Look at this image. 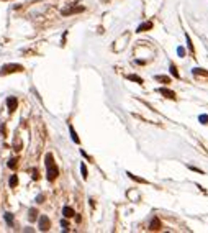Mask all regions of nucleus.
Masks as SVG:
<instances>
[{"label":"nucleus","mask_w":208,"mask_h":233,"mask_svg":"<svg viewBox=\"0 0 208 233\" xmlns=\"http://www.w3.org/2000/svg\"><path fill=\"white\" fill-rule=\"evenodd\" d=\"M69 131H71L72 141H74V143H77V145H79V143H80V138L77 136V133H75V130H74V127H72V125H71V127H69Z\"/></svg>","instance_id":"obj_12"},{"label":"nucleus","mask_w":208,"mask_h":233,"mask_svg":"<svg viewBox=\"0 0 208 233\" xmlns=\"http://www.w3.org/2000/svg\"><path fill=\"white\" fill-rule=\"evenodd\" d=\"M5 222H7L10 226H13V223H15V222H13V215H12L10 212H7V213H5Z\"/></svg>","instance_id":"obj_18"},{"label":"nucleus","mask_w":208,"mask_h":233,"mask_svg":"<svg viewBox=\"0 0 208 233\" xmlns=\"http://www.w3.org/2000/svg\"><path fill=\"white\" fill-rule=\"evenodd\" d=\"M188 167H190V169H192V171H195V173H201V171H200V169H198V167H194V166H188Z\"/></svg>","instance_id":"obj_28"},{"label":"nucleus","mask_w":208,"mask_h":233,"mask_svg":"<svg viewBox=\"0 0 208 233\" xmlns=\"http://www.w3.org/2000/svg\"><path fill=\"white\" fill-rule=\"evenodd\" d=\"M80 173H82V177H84V179H87V166H85V162H82L80 164Z\"/></svg>","instance_id":"obj_21"},{"label":"nucleus","mask_w":208,"mask_h":233,"mask_svg":"<svg viewBox=\"0 0 208 233\" xmlns=\"http://www.w3.org/2000/svg\"><path fill=\"white\" fill-rule=\"evenodd\" d=\"M192 74H194L195 77H198V76H205V77H208V71H207V69H201V67H195V69H192Z\"/></svg>","instance_id":"obj_9"},{"label":"nucleus","mask_w":208,"mask_h":233,"mask_svg":"<svg viewBox=\"0 0 208 233\" xmlns=\"http://www.w3.org/2000/svg\"><path fill=\"white\" fill-rule=\"evenodd\" d=\"M61 225H62V226H64V228H66V226H67V225H69V223H67V220H61Z\"/></svg>","instance_id":"obj_27"},{"label":"nucleus","mask_w":208,"mask_h":233,"mask_svg":"<svg viewBox=\"0 0 208 233\" xmlns=\"http://www.w3.org/2000/svg\"><path fill=\"white\" fill-rule=\"evenodd\" d=\"M17 105H18V100L15 99V97H8L7 99V107H8L10 112H15V110H17Z\"/></svg>","instance_id":"obj_7"},{"label":"nucleus","mask_w":208,"mask_h":233,"mask_svg":"<svg viewBox=\"0 0 208 233\" xmlns=\"http://www.w3.org/2000/svg\"><path fill=\"white\" fill-rule=\"evenodd\" d=\"M198 122H200L201 125H207L208 123V115L207 113H201V115L198 116Z\"/></svg>","instance_id":"obj_20"},{"label":"nucleus","mask_w":208,"mask_h":233,"mask_svg":"<svg viewBox=\"0 0 208 233\" xmlns=\"http://www.w3.org/2000/svg\"><path fill=\"white\" fill-rule=\"evenodd\" d=\"M8 184H10V187H17V186H18V177L17 176H10Z\"/></svg>","instance_id":"obj_19"},{"label":"nucleus","mask_w":208,"mask_h":233,"mask_svg":"<svg viewBox=\"0 0 208 233\" xmlns=\"http://www.w3.org/2000/svg\"><path fill=\"white\" fill-rule=\"evenodd\" d=\"M126 176L130 177V179L136 181V182H141V184H148V181H146V179H143V177H138V176H134L133 173H126Z\"/></svg>","instance_id":"obj_11"},{"label":"nucleus","mask_w":208,"mask_h":233,"mask_svg":"<svg viewBox=\"0 0 208 233\" xmlns=\"http://www.w3.org/2000/svg\"><path fill=\"white\" fill-rule=\"evenodd\" d=\"M49 228H51L49 218H48L46 215H41L39 217V230H41V232H48Z\"/></svg>","instance_id":"obj_5"},{"label":"nucleus","mask_w":208,"mask_h":233,"mask_svg":"<svg viewBox=\"0 0 208 233\" xmlns=\"http://www.w3.org/2000/svg\"><path fill=\"white\" fill-rule=\"evenodd\" d=\"M36 217H38V210H36V208H30V212H28V218H30V222H35Z\"/></svg>","instance_id":"obj_15"},{"label":"nucleus","mask_w":208,"mask_h":233,"mask_svg":"<svg viewBox=\"0 0 208 233\" xmlns=\"http://www.w3.org/2000/svg\"><path fill=\"white\" fill-rule=\"evenodd\" d=\"M85 7H82V5H79V7H67L64 8L61 13L64 15V17H67V15H74V13H80V12H84Z\"/></svg>","instance_id":"obj_4"},{"label":"nucleus","mask_w":208,"mask_h":233,"mask_svg":"<svg viewBox=\"0 0 208 233\" xmlns=\"http://www.w3.org/2000/svg\"><path fill=\"white\" fill-rule=\"evenodd\" d=\"M177 54H179L180 58H183V56H185V50H183L182 46H179V48H177Z\"/></svg>","instance_id":"obj_23"},{"label":"nucleus","mask_w":208,"mask_h":233,"mask_svg":"<svg viewBox=\"0 0 208 233\" xmlns=\"http://www.w3.org/2000/svg\"><path fill=\"white\" fill-rule=\"evenodd\" d=\"M185 39H187V46H188V50H190V53L194 54L195 48H194V44H192V39H190V36H188V33H185Z\"/></svg>","instance_id":"obj_17"},{"label":"nucleus","mask_w":208,"mask_h":233,"mask_svg":"<svg viewBox=\"0 0 208 233\" xmlns=\"http://www.w3.org/2000/svg\"><path fill=\"white\" fill-rule=\"evenodd\" d=\"M149 230H152V232L161 230V220H159L157 217H154V218L151 220V223H149Z\"/></svg>","instance_id":"obj_8"},{"label":"nucleus","mask_w":208,"mask_h":233,"mask_svg":"<svg viewBox=\"0 0 208 233\" xmlns=\"http://www.w3.org/2000/svg\"><path fill=\"white\" fill-rule=\"evenodd\" d=\"M154 79H156L157 82H164V84H170V77H167V76H161V74H157Z\"/></svg>","instance_id":"obj_14"},{"label":"nucleus","mask_w":208,"mask_h":233,"mask_svg":"<svg viewBox=\"0 0 208 233\" xmlns=\"http://www.w3.org/2000/svg\"><path fill=\"white\" fill-rule=\"evenodd\" d=\"M17 162H18V159H17V158H12L10 161H8V167L15 169V167H17Z\"/></svg>","instance_id":"obj_22"},{"label":"nucleus","mask_w":208,"mask_h":233,"mask_svg":"<svg viewBox=\"0 0 208 233\" xmlns=\"http://www.w3.org/2000/svg\"><path fill=\"white\" fill-rule=\"evenodd\" d=\"M80 154H82V156H84V158H87V159H90V158H88V154H87V153H85V151H84V149H80Z\"/></svg>","instance_id":"obj_26"},{"label":"nucleus","mask_w":208,"mask_h":233,"mask_svg":"<svg viewBox=\"0 0 208 233\" xmlns=\"http://www.w3.org/2000/svg\"><path fill=\"white\" fill-rule=\"evenodd\" d=\"M21 71H23V66H20V64H5V66L0 69V74H2V76H8V74L21 72Z\"/></svg>","instance_id":"obj_2"},{"label":"nucleus","mask_w":208,"mask_h":233,"mask_svg":"<svg viewBox=\"0 0 208 233\" xmlns=\"http://www.w3.org/2000/svg\"><path fill=\"white\" fill-rule=\"evenodd\" d=\"M149 30H152V21H144V23H141L136 28V33H144V31H149Z\"/></svg>","instance_id":"obj_6"},{"label":"nucleus","mask_w":208,"mask_h":233,"mask_svg":"<svg viewBox=\"0 0 208 233\" xmlns=\"http://www.w3.org/2000/svg\"><path fill=\"white\" fill-rule=\"evenodd\" d=\"M43 200H44V195H43V194H41V195H38V197H36V202H38V204H41Z\"/></svg>","instance_id":"obj_25"},{"label":"nucleus","mask_w":208,"mask_h":233,"mask_svg":"<svg viewBox=\"0 0 208 233\" xmlns=\"http://www.w3.org/2000/svg\"><path fill=\"white\" fill-rule=\"evenodd\" d=\"M44 162H46V169H48L46 171V177H48V181L53 182V181L59 176V169H57L56 162H54V156L51 154V153H48V154L44 156Z\"/></svg>","instance_id":"obj_1"},{"label":"nucleus","mask_w":208,"mask_h":233,"mask_svg":"<svg viewBox=\"0 0 208 233\" xmlns=\"http://www.w3.org/2000/svg\"><path fill=\"white\" fill-rule=\"evenodd\" d=\"M62 215L66 217V218H72V217L75 215V212H74V210H72L71 207H67V205H66V207L62 208Z\"/></svg>","instance_id":"obj_10"},{"label":"nucleus","mask_w":208,"mask_h":233,"mask_svg":"<svg viewBox=\"0 0 208 233\" xmlns=\"http://www.w3.org/2000/svg\"><path fill=\"white\" fill-rule=\"evenodd\" d=\"M169 71H170V74H172L175 79H180V74H179V71H177V66H175V64H170Z\"/></svg>","instance_id":"obj_16"},{"label":"nucleus","mask_w":208,"mask_h":233,"mask_svg":"<svg viewBox=\"0 0 208 233\" xmlns=\"http://www.w3.org/2000/svg\"><path fill=\"white\" fill-rule=\"evenodd\" d=\"M128 81H133V82H138V84H144V81H143L141 77H139V76H136V74H130L128 76Z\"/></svg>","instance_id":"obj_13"},{"label":"nucleus","mask_w":208,"mask_h":233,"mask_svg":"<svg viewBox=\"0 0 208 233\" xmlns=\"http://www.w3.org/2000/svg\"><path fill=\"white\" fill-rule=\"evenodd\" d=\"M31 177H33L35 181H38V179H39V173H38V169H33V176H31Z\"/></svg>","instance_id":"obj_24"},{"label":"nucleus","mask_w":208,"mask_h":233,"mask_svg":"<svg viewBox=\"0 0 208 233\" xmlns=\"http://www.w3.org/2000/svg\"><path fill=\"white\" fill-rule=\"evenodd\" d=\"M157 92L161 94V95H164L166 99H170V100H175V99H177L175 92L170 90V89H167V87H159V89H157Z\"/></svg>","instance_id":"obj_3"}]
</instances>
